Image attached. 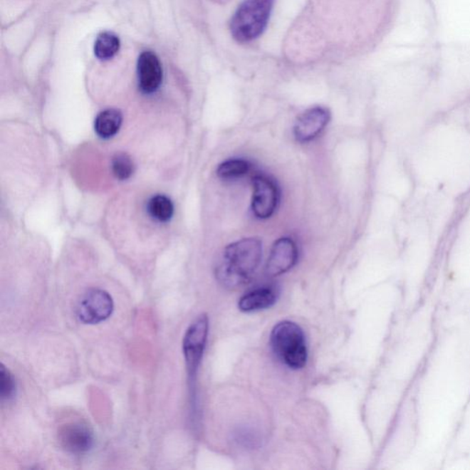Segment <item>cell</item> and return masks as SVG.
<instances>
[{"instance_id":"cell-6","label":"cell","mask_w":470,"mask_h":470,"mask_svg":"<svg viewBox=\"0 0 470 470\" xmlns=\"http://www.w3.org/2000/svg\"><path fill=\"white\" fill-rule=\"evenodd\" d=\"M252 211L256 217L265 220L277 211L281 192L275 181L263 174H257L253 179Z\"/></svg>"},{"instance_id":"cell-4","label":"cell","mask_w":470,"mask_h":470,"mask_svg":"<svg viewBox=\"0 0 470 470\" xmlns=\"http://www.w3.org/2000/svg\"><path fill=\"white\" fill-rule=\"evenodd\" d=\"M209 335V318L202 314L187 328L183 338V354L190 381L195 379Z\"/></svg>"},{"instance_id":"cell-17","label":"cell","mask_w":470,"mask_h":470,"mask_svg":"<svg viewBox=\"0 0 470 470\" xmlns=\"http://www.w3.org/2000/svg\"><path fill=\"white\" fill-rule=\"evenodd\" d=\"M17 385L14 375L4 365L0 367V399L2 402H9L14 398Z\"/></svg>"},{"instance_id":"cell-7","label":"cell","mask_w":470,"mask_h":470,"mask_svg":"<svg viewBox=\"0 0 470 470\" xmlns=\"http://www.w3.org/2000/svg\"><path fill=\"white\" fill-rule=\"evenodd\" d=\"M60 446L75 455L88 452L94 446L93 431L82 422H69L58 430Z\"/></svg>"},{"instance_id":"cell-10","label":"cell","mask_w":470,"mask_h":470,"mask_svg":"<svg viewBox=\"0 0 470 470\" xmlns=\"http://www.w3.org/2000/svg\"><path fill=\"white\" fill-rule=\"evenodd\" d=\"M140 90L145 94H152L160 88L163 80V68L155 53L146 51L139 56L137 63Z\"/></svg>"},{"instance_id":"cell-15","label":"cell","mask_w":470,"mask_h":470,"mask_svg":"<svg viewBox=\"0 0 470 470\" xmlns=\"http://www.w3.org/2000/svg\"><path fill=\"white\" fill-rule=\"evenodd\" d=\"M251 164L244 160H230L219 166L217 174L222 179H234L244 176L249 172Z\"/></svg>"},{"instance_id":"cell-9","label":"cell","mask_w":470,"mask_h":470,"mask_svg":"<svg viewBox=\"0 0 470 470\" xmlns=\"http://www.w3.org/2000/svg\"><path fill=\"white\" fill-rule=\"evenodd\" d=\"M328 110L322 107L311 108L298 118L294 126V135L297 141H313L325 129L330 122Z\"/></svg>"},{"instance_id":"cell-12","label":"cell","mask_w":470,"mask_h":470,"mask_svg":"<svg viewBox=\"0 0 470 470\" xmlns=\"http://www.w3.org/2000/svg\"><path fill=\"white\" fill-rule=\"evenodd\" d=\"M122 125V114L119 110H105L95 120V132L100 138H113L119 132Z\"/></svg>"},{"instance_id":"cell-16","label":"cell","mask_w":470,"mask_h":470,"mask_svg":"<svg viewBox=\"0 0 470 470\" xmlns=\"http://www.w3.org/2000/svg\"><path fill=\"white\" fill-rule=\"evenodd\" d=\"M111 170L117 179L127 180L135 172V164L128 155L120 152L111 161Z\"/></svg>"},{"instance_id":"cell-1","label":"cell","mask_w":470,"mask_h":470,"mask_svg":"<svg viewBox=\"0 0 470 470\" xmlns=\"http://www.w3.org/2000/svg\"><path fill=\"white\" fill-rule=\"evenodd\" d=\"M263 246L256 238H244L229 244L216 268V278L225 288L249 283L261 263Z\"/></svg>"},{"instance_id":"cell-8","label":"cell","mask_w":470,"mask_h":470,"mask_svg":"<svg viewBox=\"0 0 470 470\" xmlns=\"http://www.w3.org/2000/svg\"><path fill=\"white\" fill-rule=\"evenodd\" d=\"M296 243L291 238L282 237L273 246L266 263V272L269 277H278L293 268L298 261Z\"/></svg>"},{"instance_id":"cell-13","label":"cell","mask_w":470,"mask_h":470,"mask_svg":"<svg viewBox=\"0 0 470 470\" xmlns=\"http://www.w3.org/2000/svg\"><path fill=\"white\" fill-rule=\"evenodd\" d=\"M120 42L119 37L110 31H104L98 35L95 42V56L100 60L113 58L119 52Z\"/></svg>"},{"instance_id":"cell-5","label":"cell","mask_w":470,"mask_h":470,"mask_svg":"<svg viewBox=\"0 0 470 470\" xmlns=\"http://www.w3.org/2000/svg\"><path fill=\"white\" fill-rule=\"evenodd\" d=\"M113 310V298L109 292L91 288L78 301L76 315L84 325H98L109 319Z\"/></svg>"},{"instance_id":"cell-11","label":"cell","mask_w":470,"mask_h":470,"mask_svg":"<svg viewBox=\"0 0 470 470\" xmlns=\"http://www.w3.org/2000/svg\"><path fill=\"white\" fill-rule=\"evenodd\" d=\"M277 292L272 288L263 287L256 288L244 294L238 303L240 310L244 313L268 309L277 301Z\"/></svg>"},{"instance_id":"cell-14","label":"cell","mask_w":470,"mask_h":470,"mask_svg":"<svg viewBox=\"0 0 470 470\" xmlns=\"http://www.w3.org/2000/svg\"><path fill=\"white\" fill-rule=\"evenodd\" d=\"M147 212L150 217L160 222H167L172 219L174 212L173 202L168 197L157 195L148 202Z\"/></svg>"},{"instance_id":"cell-3","label":"cell","mask_w":470,"mask_h":470,"mask_svg":"<svg viewBox=\"0 0 470 470\" xmlns=\"http://www.w3.org/2000/svg\"><path fill=\"white\" fill-rule=\"evenodd\" d=\"M273 0H244L231 21V33L237 42L249 43L265 31Z\"/></svg>"},{"instance_id":"cell-2","label":"cell","mask_w":470,"mask_h":470,"mask_svg":"<svg viewBox=\"0 0 470 470\" xmlns=\"http://www.w3.org/2000/svg\"><path fill=\"white\" fill-rule=\"evenodd\" d=\"M270 344L275 355L291 370H300L306 365V341L297 323L291 320L278 323L270 335Z\"/></svg>"}]
</instances>
